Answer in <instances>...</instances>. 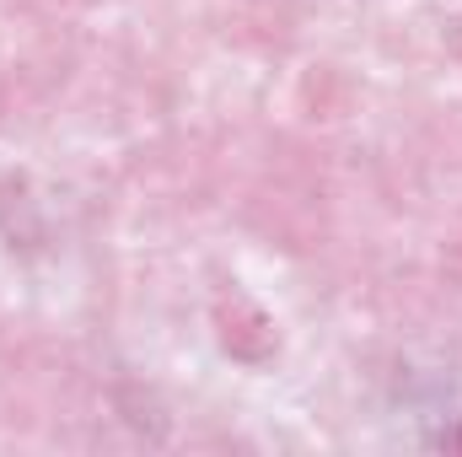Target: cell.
Returning <instances> with one entry per match:
<instances>
[{
  "label": "cell",
  "mask_w": 462,
  "mask_h": 457,
  "mask_svg": "<svg viewBox=\"0 0 462 457\" xmlns=\"http://www.w3.org/2000/svg\"><path fill=\"white\" fill-rule=\"evenodd\" d=\"M452 447H457V452H462V431H457V436H452Z\"/></svg>",
  "instance_id": "1"
}]
</instances>
